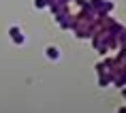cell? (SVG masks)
I'll list each match as a JSON object with an SVG mask.
<instances>
[{"mask_svg":"<svg viewBox=\"0 0 126 113\" xmlns=\"http://www.w3.org/2000/svg\"><path fill=\"white\" fill-rule=\"evenodd\" d=\"M9 36H11V41H13L15 45H24V43H26V36L21 34V30L17 26H11V28H9Z\"/></svg>","mask_w":126,"mask_h":113,"instance_id":"cell-1","label":"cell"},{"mask_svg":"<svg viewBox=\"0 0 126 113\" xmlns=\"http://www.w3.org/2000/svg\"><path fill=\"white\" fill-rule=\"evenodd\" d=\"M45 56H47L51 62H56V60H60V49H58V47H53V45H49V47L45 49Z\"/></svg>","mask_w":126,"mask_h":113,"instance_id":"cell-2","label":"cell"},{"mask_svg":"<svg viewBox=\"0 0 126 113\" xmlns=\"http://www.w3.org/2000/svg\"><path fill=\"white\" fill-rule=\"evenodd\" d=\"M45 4H47L45 0H34V7H39V9H43V7H45Z\"/></svg>","mask_w":126,"mask_h":113,"instance_id":"cell-3","label":"cell"}]
</instances>
